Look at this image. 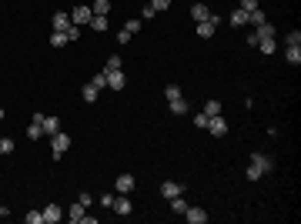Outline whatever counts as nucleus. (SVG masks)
<instances>
[{
    "mask_svg": "<svg viewBox=\"0 0 301 224\" xmlns=\"http://www.w3.org/2000/svg\"><path fill=\"white\" fill-rule=\"evenodd\" d=\"M284 40H288V47H301V30H298V27L288 30V37H284Z\"/></svg>",
    "mask_w": 301,
    "mask_h": 224,
    "instance_id": "bb28decb",
    "label": "nucleus"
},
{
    "mask_svg": "<svg viewBox=\"0 0 301 224\" xmlns=\"http://www.w3.org/2000/svg\"><path fill=\"white\" fill-rule=\"evenodd\" d=\"M91 10L100 14V17H107V14H111V3H107V0H94V3H91Z\"/></svg>",
    "mask_w": 301,
    "mask_h": 224,
    "instance_id": "412c9836",
    "label": "nucleus"
},
{
    "mask_svg": "<svg viewBox=\"0 0 301 224\" xmlns=\"http://www.w3.org/2000/svg\"><path fill=\"white\" fill-rule=\"evenodd\" d=\"M231 27H248V14L238 7V10H231Z\"/></svg>",
    "mask_w": 301,
    "mask_h": 224,
    "instance_id": "f3484780",
    "label": "nucleus"
},
{
    "mask_svg": "<svg viewBox=\"0 0 301 224\" xmlns=\"http://www.w3.org/2000/svg\"><path fill=\"white\" fill-rule=\"evenodd\" d=\"M214 27H218V20H201V24H198V37H211Z\"/></svg>",
    "mask_w": 301,
    "mask_h": 224,
    "instance_id": "dca6fc26",
    "label": "nucleus"
},
{
    "mask_svg": "<svg viewBox=\"0 0 301 224\" xmlns=\"http://www.w3.org/2000/svg\"><path fill=\"white\" fill-rule=\"evenodd\" d=\"M114 198H117V194H100V204L107 207V211H111V204H114Z\"/></svg>",
    "mask_w": 301,
    "mask_h": 224,
    "instance_id": "ea45409f",
    "label": "nucleus"
},
{
    "mask_svg": "<svg viewBox=\"0 0 301 224\" xmlns=\"http://www.w3.org/2000/svg\"><path fill=\"white\" fill-rule=\"evenodd\" d=\"M171 114H177V117H181V114H188V100H184V97L171 100Z\"/></svg>",
    "mask_w": 301,
    "mask_h": 224,
    "instance_id": "4be33fe9",
    "label": "nucleus"
},
{
    "mask_svg": "<svg viewBox=\"0 0 301 224\" xmlns=\"http://www.w3.org/2000/svg\"><path fill=\"white\" fill-rule=\"evenodd\" d=\"M91 84H94L97 91H104V87H107V74H104V71H100V74H94V77H91Z\"/></svg>",
    "mask_w": 301,
    "mask_h": 224,
    "instance_id": "c85d7f7f",
    "label": "nucleus"
},
{
    "mask_svg": "<svg viewBox=\"0 0 301 224\" xmlns=\"http://www.w3.org/2000/svg\"><path fill=\"white\" fill-rule=\"evenodd\" d=\"M221 111H225V107H221V100H207V104H204V111H201V114H207V117H218Z\"/></svg>",
    "mask_w": 301,
    "mask_h": 224,
    "instance_id": "aec40b11",
    "label": "nucleus"
},
{
    "mask_svg": "<svg viewBox=\"0 0 301 224\" xmlns=\"http://www.w3.org/2000/svg\"><path fill=\"white\" fill-rule=\"evenodd\" d=\"M107 71H121V57H117V54L107 57Z\"/></svg>",
    "mask_w": 301,
    "mask_h": 224,
    "instance_id": "58836bf2",
    "label": "nucleus"
},
{
    "mask_svg": "<svg viewBox=\"0 0 301 224\" xmlns=\"http://www.w3.org/2000/svg\"><path fill=\"white\" fill-rule=\"evenodd\" d=\"M50 44H54V47H64V44H67V34H64V30H54V34H50Z\"/></svg>",
    "mask_w": 301,
    "mask_h": 224,
    "instance_id": "c756f323",
    "label": "nucleus"
},
{
    "mask_svg": "<svg viewBox=\"0 0 301 224\" xmlns=\"http://www.w3.org/2000/svg\"><path fill=\"white\" fill-rule=\"evenodd\" d=\"M111 211H114V214H121V218H127V214L134 211L131 198H127V194H117V198H114V204H111Z\"/></svg>",
    "mask_w": 301,
    "mask_h": 224,
    "instance_id": "20e7f679",
    "label": "nucleus"
},
{
    "mask_svg": "<svg viewBox=\"0 0 301 224\" xmlns=\"http://www.w3.org/2000/svg\"><path fill=\"white\" fill-rule=\"evenodd\" d=\"M264 20H268V17H264V10H261V7L248 14V24H254V27H258V24H264Z\"/></svg>",
    "mask_w": 301,
    "mask_h": 224,
    "instance_id": "a878e982",
    "label": "nucleus"
},
{
    "mask_svg": "<svg viewBox=\"0 0 301 224\" xmlns=\"http://www.w3.org/2000/svg\"><path fill=\"white\" fill-rule=\"evenodd\" d=\"M104 74H107V87L111 91H124V84H127L124 71H104Z\"/></svg>",
    "mask_w": 301,
    "mask_h": 224,
    "instance_id": "6e6552de",
    "label": "nucleus"
},
{
    "mask_svg": "<svg viewBox=\"0 0 301 224\" xmlns=\"http://www.w3.org/2000/svg\"><path fill=\"white\" fill-rule=\"evenodd\" d=\"M60 218H64V211H60L57 204H47V207H44V224H57Z\"/></svg>",
    "mask_w": 301,
    "mask_h": 224,
    "instance_id": "ddd939ff",
    "label": "nucleus"
},
{
    "mask_svg": "<svg viewBox=\"0 0 301 224\" xmlns=\"http://www.w3.org/2000/svg\"><path fill=\"white\" fill-rule=\"evenodd\" d=\"M50 137H54V144H50V154H54V161L57 157H64V154H67V148H71V134H50Z\"/></svg>",
    "mask_w": 301,
    "mask_h": 224,
    "instance_id": "f03ea898",
    "label": "nucleus"
},
{
    "mask_svg": "<svg viewBox=\"0 0 301 224\" xmlns=\"http://www.w3.org/2000/svg\"><path fill=\"white\" fill-rule=\"evenodd\" d=\"M191 17L201 24V20H218V14H214L207 3H194V7H191Z\"/></svg>",
    "mask_w": 301,
    "mask_h": 224,
    "instance_id": "423d86ee",
    "label": "nucleus"
},
{
    "mask_svg": "<svg viewBox=\"0 0 301 224\" xmlns=\"http://www.w3.org/2000/svg\"><path fill=\"white\" fill-rule=\"evenodd\" d=\"M258 50H261V54H275V50H278L275 37H261V40H258Z\"/></svg>",
    "mask_w": 301,
    "mask_h": 224,
    "instance_id": "a211bd4d",
    "label": "nucleus"
},
{
    "mask_svg": "<svg viewBox=\"0 0 301 224\" xmlns=\"http://www.w3.org/2000/svg\"><path fill=\"white\" fill-rule=\"evenodd\" d=\"M27 137H30V141H37V137H44V127H40V114L34 117V124L27 127Z\"/></svg>",
    "mask_w": 301,
    "mask_h": 224,
    "instance_id": "6ab92c4d",
    "label": "nucleus"
},
{
    "mask_svg": "<svg viewBox=\"0 0 301 224\" xmlns=\"http://www.w3.org/2000/svg\"><path fill=\"white\" fill-rule=\"evenodd\" d=\"M0 154H14V141L10 137H0Z\"/></svg>",
    "mask_w": 301,
    "mask_h": 224,
    "instance_id": "473e14b6",
    "label": "nucleus"
},
{
    "mask_svg": "<svg viewBox=\"0 0 301 224\" xmlns=\"http://www.w3.org/2000/svg\"><path fill=\"white\" fill-rule=\"evenodd\" d=\"M0 121H3V107H0Z\"/></svg>",
    "mask_w": 301,
    "mask_h": 224,
    "instance_id": "a19ab883",
    "label": "nucleus"
},
{
    "mask_svg": "<svg viewBox=\"0 0 301 224\" xmlns=\"http://www.w3.org/2000/svg\"><path fill=\"white\" fill-rule=\"evenodd\" d=\"M124 30H127V34H137V30H141V20H127V24H124Z\"/></svg>",
    "mask_w": 301,
    "mask_h": 224,
    "instance_id": "c9c22d12",
    "label": "nucleus"
},
{
    "mask_svg": "<svg viewBox=\"0 0 301 224\" xmlns=\"http://www.w3.org/2000/svg\"><path fill=\"white\" fill-rule=\"evenodd\" d=\"M248 161H251V164H248V171H245V174H248V181H261L264 174L275 168V161H268L261 150H254V154H251Z\"/></svg>",
    "mask_w": 301,
    "mask_h": 224,
    "instance_id": "f257e3e1",
    "label": "nucleus"
},
{
    "mask_svg": "<svg viewBox=\"0 0 301 224\" xmlns=\"http://www.w3.org/2000/svg\"><path fill=\"white\" fill-rule=\"evenodd\" d=\"M91 17H94V10H91V7H84V3L71 10V24H74V27H87V24H91Z\"/></svg>",
    "mask_w": 301,
    "mask_h": 224,
    "instance_id": "7ed1b4c3",
    "label": "nucleus"
},
{
    "mask_svg": "<svg viewBox=\"0 0 301 224\" xmlns=\"http://www.w3.org/2000/svg\"><path fill=\"white\" fill-rule=\"evenodd\" d=\"M40 127H44V134H57L60 131V121L54 114H40Z\"/></svg>",
    "mask_w": 301,
    "mask_h": 224,
    "instance_id": "9d476101",
    "label": "nucleus"
},
{
    "mask_svg": "<svg viewBox=\"0 0 301 224\" xmlns=\"http://www.w3.org/2000/svg\"><path fill=\"white\" fill-rule=\"evenodd\" d=\"M284 57H288V64L298 67V64H301V47H288V54H284Z\"/></svg>",
    "mask_w": 301,
    "mask_h": 224,
    "instance_id": "cd10ccee",
    "label": "nucleus"
},
{
    "mask_svg": "<svg viewBox=\"0 0 301 224\" xmlns=\"http://www.w3.org/2000/svg\"><path fill=\"white\" fill-rule=\"evenodd\" d=\"M184 218H188V224H204L207 221V211H204V207H188Z\"/></svg>",
    "mask_w": 301,
    "mask_h": 224,
    "instance_id": "9b49d317",
    "label": "nucleus"
},
{
    "mask_svg": "<svg viewBox=\"0 0 301 224\" xmlns=\"http://www.w3.org/2000/svg\"><path fill=\"white\" fill-rule=\"evenodd\" d=\"M64 218H67V221H74V224L87 221V207H84V204H80V201H77V204H71V207H67V211H64Z\"/></svg>",
    "mask_w": 301,
    "mask_h": 224,
    "instance_id": "39448f33",
    "label": "nucleus"
},
{
    "mask_svg": "<svg viewBox=\"0 0 301 224\" xmlns=\"http://www.w3.org/2000/svg\"><path fill=\"white\" fill-rule=\"evenodd\" d=\"M114 191H117V194H131L134 191V174H121V177L114 181Z\"/></svg>",
    "mask_w": 301,
    "mask_h": 224,
    "instance_id": "1a4fd4ad",
    "label": "nucleus"
},
{
    "mask_svg": "<svg viewBox=\"0 0 301 224\" xmlns=\"http://www.w3.org/2000/svg\"><path fill=\"white\" fill-rule=\"evenodd\" d=\"M64 34H67V44H74V40H80V27H74V24H71Z\"/></svg>",
    "mask_w": 301,
    "mask_h": 224,
    "instance_id": "7c9ffc66",
    "label": "nucleus"
},
{
    "mask_svg": "<svg viewBox=\"0 0 301 224\" xmlns=\"http://www.w3.org/2000/svg\"><path fill=\"white\" fill-rule=\"evenodd\" d=\"M207 134H214V137H225V134H227V121L221 117V114L207 121Z\"/></svg>",
    "mask_w": 301,
    "mask_h": 224,
    "instance_id": "0eeeda50",
    "label": "nucleus"
},
{
    "mask_svg": "<svg viewBox=\"0 0 301 224\" xmlns=\"http://www.w3.org/2000/svg\"><path fill=\"white\" fill-rule=\"evenodd\" d=\"M97 94H100V91H97V87H94V84H91V80H87V84L80 87V97H84L87 104H94V100H97Z\"/></svg>",
    "mask_w": 301,
    "mask_h": 224,
    "instance_id": "2eb2a0df",
    "label": "nucleus"
},
{
    "mask_svg": "<svg viewBox=\"0 0 301 224\" xmlns=\"http://www.w3.org/2000/svg\"><path fill=\"white\" fill-rule=\"evenodd\" d=\"M150 7H154V14H161V10L171 7V0H150Z\"/></svg>",
    "mask_w": 301,
    "mask_h": 224,
    "instance_id": "f704fd0d",
    "label": "nucleus"
},
{
    "mask_svg": "<svg viewBox=\"0 0 301 224\" xmlns=\"http://www.w3.org/2000/svg\"><path fill=\"white\" fill-rule=\"evenodd\" d=\"M27 224H44V211H27Z\"/></svg>",
    "mask_w": 301,
    "mask_h": 224,
    "instance_id": "2f4dec72",
    "label": "nucleus"
},
{
    "mask_svg": "<svg viewBox=\"0 0 301 224\" xmlns=\"http://www.w3.org/2000/svg\"><path fill=\"white\" fill-rule=\"evenodd\" d=\"M241 10L251 14V10H258V0H241Z\"/></svg>",
    "mask_w": 301,
    "mask_h": 224,
    "instance_id": "4c0bfd02",
    "label": "nucleus"
},
{
    "mask_svg": "<svg viewBox=\"0 0 301 224\" xmlns=\"http://www.w3.org/2000/svg\"><path fill=\"white\" fill-rule=\"evenodd\" d=\"M77 201H80V204H84V207H91V204H94V194H87V191H80V198H77Z\"/></svg>",
    "mask_w": 301,
    "mask_h": 224,
    "instance_id": "e433bc0d",
    "label": "nucleus"
},
{
    "mask_svg": "<svg viewBox=\"0 0 301 224\" xmlns=\"http://www.w3.org/2000/svg\"><path fill=\"white\" fill-rule=\"evenodd\" d=\"M67 27H71V14L57 10V14H54V30H67Z\"/></svg>",
    "mask_w": 301,
    "mask_h": 224,
    "instance_id": "4468645a",
    "label": "nucleus"
},
{
    "mask_svg": "<svg viewBox=\"0 0 301 224\" xmlns=\"http://www.w3.org/2000/svg\"><path fill=\"white\" fill-rule=\"evenodd\" d=\"M87 27H91V30H107V17H100V14H94Z\"/></svg>",
    "mask_w": 301,
    "mask_h": 224,
    "instance_id": "b1692460",
    "label": "nucleus"
},
{
    "mask_svg": "<svg viewBox=\"0 0 301 224\" xmlns=\"http://www.w3.org/2000/svg\"><path fill=\"white\" fill-rule=\"evenodd\" d=\"M161 194H164V198H177V194H184V187L177 184V181H164V184H161Z\"/></svg>",
    "mask_w": 301,
    "mask_h": 224,
    "instance_id": "f8f14e48",
    "label": "nucleus"
},
{
    "mask_svg": "<svg viewBox=\"0 0 301 224\" xmlns=\"http://www.w3.org/2000/svg\"><path fill=\"white\" fill-rule=\"evenodd\" d=\"M207 121H211L207 114H194V127H201V131H207Z\"/></svg>",
    "mask_w": 301,
    "mask_h": 224,
    "instance_id": "72a5a7b5",
    "label": "nucleus"
},
{
    "mask_svg": "<svg viewBox=\"0 0 301 224\" xmlns=\"http://www.w3.org/2000/svg\"><path fill=\"white\" fill-rule=\"evenodd\" d=\"M171 211H174V214H184V211H188V201H184L181 194H177V198H171Z\"/></svg>",
    "mask_w": 301,
    "mask_h": 224,
    "instance_id": "5701e85b",
    "label": "nucleus"
},
{
    "mask_svg": "<svg viewBox=\"0 0 301 224\" xmlns=\"http://www.w3.org/2000/svg\"><path fill=\"white\" fill-rule=\"evenodd\" d=\"M164 97H168V104H171V100H177V97H184V94H181L177 84H168V87H164Z\"/></svg>",
    "mask_w": 301,
    "mask_h": 224,
    "instance_id": "393cba45",
    "label": "nucleus"
}]
</instances>
